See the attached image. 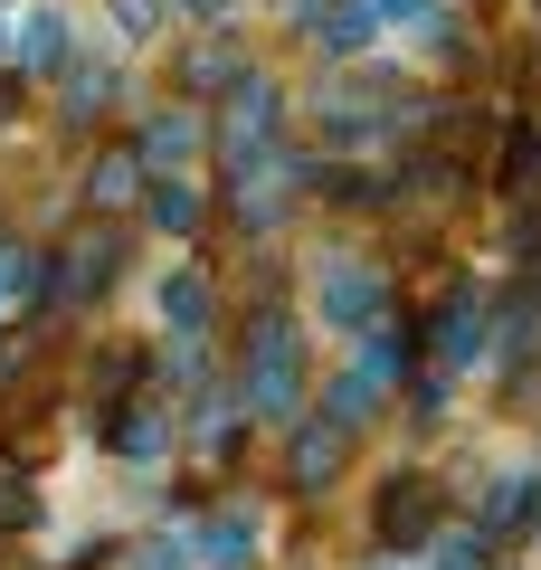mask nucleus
<instances>
[{
  "label": "nucleus",
  "instance_id": "9b49d317",
  "mask_svg": "<svg viewBox=\"0 0 541 570\" xmlns=\"http://www.w3.org/2000/svg\"><path fill=\"white\" fill-rule=\"evenodd\" d=\"M522 513H532V475H503V485L484 494V532H513Z\"/></svg>",
  "mask_w": 541,
  "mask_h": 570
},
{
  "label": "nucleus",
  "instance_id": "4468645a",
  "mask_svg": "<svg viewBox=\"0 0 541 570\" xmlns=\"http://www.w3.org/2000/svg\"><path fill=\"white\" fill-rule=\"evenodd\" d=\"M134 570H190V542H171V532H153V542L134 551Z\"/></svg>",
  "mask_w": 541,
  "mask_h": 570
},
{
  "label": "nucleus",
  "instance_id": "7ed1b4c3",
  "mask_svg": "<svg viewBox=\"0 0 541 570\" xmlns=\"http://www.w3.org/2000/svg\"><path fill=\"white\" fill-rule=\"evenodd\" d=\"M304 20H314V39L333 48V58H352V48H371V10H361V0H304Z\"/></svg>",
  "mask_w": 541,
  "mask_h": 570
},
{
  "label": "nucleus",
  "instance_id": "2eb2a0df",
  "mask_svg": "<svg viewBox=\"0 0 541 570\" xmlns=\"http://www.w3.org/2000/svg\"><path fill=\"white\" fill-rule=\"evenodd\" d=\"M134 362H142V352H105V371H96V400H124V390H134Z\"/></svg>",
  "mask_w": 541,
  "mask_h": 570
},
{
  "label": "nucleus",
  "instance_id": "6ab92c4d",
  "mask_svg": "<svg viewBox=\"0 0 541 570\" xmlns=\"http://www.w3.org/2000/svg\"><path fill=\"white\" fill-rule=\"evenodd\" d=\"M105 96H115V77H105V67H96V77H77V86H67V105H77V115H86V105H105Z\"/></svg>",
  "mask_w": 541,
  "mask_h": 570
},
{
  "label": "nucleus",
  "instance_id": "dca6fc26",
  "mask_svg": "<svg viewBox=\"0 0 541 570\" xmlns=\"http://www.w3.org/2000/svg\"><path fill=\"white\" fill-rule=\"evenodd\" d=\"M115 20L134 29V39H153V29H161V0H115Z\"/></svg>",
  "mask_w": 541,
  "mask_h": 570
},
{
  "label": "nucleus",
  "instance_id": "9d476101",
  "mask_svg": "<svg viewBox=\"0 0 541 570\" xmlns=\"http://www.w3.org/2000/svg\"><path fill=\"white\" fill-rule=\"evenodd\" d=\"M105 448H115V456H153L161 448V419H153V409H115V438H105Z\"/></svg>",
  "mask_w": 541,
  "mask_h": 570
},
{
  "label": "nucleus",
  "instance_id": "ddd939ff",
  "mask_svg": "<svg viewBox=\"0 0 541 570\" xmlns=\"http://www.w3.org/2000/svg\"><path fill=\"white\" fill-rule=\"evenodd\" d=\"M161 314H171L180 333H200V314H209V295H200V276H171V285H161Z\"/></svg>",
  "mask_w": 541,
  "mask_h": 570
},
{
  "label": "nucleus",
  "instance_id": "20e7f679",
  "mask_svg": "<svg viewBox=\"0 0 541 570\" xmlns=\"http://www.w3.org/2000/svg\"><path fill=\"white\" fill-rule=\"evenodd\" d=\"M190 153H200V115H153L142 142H134L142 171H171V163H190Z\"/></svg>",
  "mask_w": 541,
  "mask_h": 570
},
{
  "label": "nucleus",
  "instance_id": "f03ea898",
  "mask_svg": "<svg viewBox=\"0 0 541 570\" xmlns=\"http://www.w3.org/2000/svg\"><path fill=\"white\" fill-rule=\"evenodd\" d=\"M323 314H333V324H381V266L333 257L323 266Z\"/></svg>",
  "mask_w": 541,
  "mask_h": 570
},
{
  "label": "nucleus",
  "instance_id": "1a4fd4ad",
  "mask_svg": "<svg viewBox=\"0 0 541 570\" xmlns=\"http://www.w3.org/2000/svg\"><path fill=\"white\" fill-rule=\"evenodd\" d=\"M475 343H484V314H475V305H456V314L437 324V362H446V371H465V362H475Z\"/></svg>",
  "mask_w": 541,
  "mask_h": 570
},
{
  "label": "nucleus",
  "instance_id": "f257e3e1",
  "mask_svg": "<svg viewBox=\"0 0 541 570\" xmlns=\"http://www.w3.org/2000/svg\"><path fill=\"white\" fill-rule=\"evenodd\" d=\"M247 419H285L295 409V381H304V362H295V324L285 314H257V333H247Z\"/></svg>",
  "mask_w": 541,
  "mask_h": 570
},
{
  "label": "nucleus",
  "instance_id": "f3484780",
  "mask_svg": "<svg viewBox=\"0 0 541 570\" xmlns=\"http://www.w3.org/2000/svg\"><path fill=\"white\" fill-rule=\"evenodd\" d=\"M209 551H219V561H247V551H257V523H219V542H209Z\"/></svg>",
  "mask_w": 541,
  "mask_h": 570
},
{
  "label": "nucleus",
  "instance_id": "412c9836",
  "mask_svg": "<svg viewBox=\"0 0 541 570\" xmlns=\"http://www.w3.org/2000/svg\"><path fill=\"white\" fill-rule=\"evenodd\" d=\"M180 10H190V20H228V10H238V0H180Z\"/></svg>",
  "mask_w": 541,
  "mask_h": 570
},
{
  "label": "nucleus",
  "instance_id": "f8f14e48",
  "mask_svg": "<svg viewBox=\"0 0 541 570\" xmlns=\"http://www.w3.org/2000/svg\"><path fill=\"white\" fill-rule=\"evenodd\" d=\"M153 228H200V190H190V181H161L153 190Z\"/></svg>",
  "mask_w": 541,
  "mask_h": 570
},
{
  "label": "nucleus",
  "instance_id": "0eeeda50",
  "mask_svg": "<svg viewBox=\"0 0 541 570\" xmlns=\"http://www.w3.org/2000/svg\"><path fill=\"white\" fill-rule=\"evenodd\" d=\"M333 466H342V428H333V419H314V428L295 438V485H323Z\"/></svg>",
  "mask_w": 541,
  "mask_h": 570
},
{
  "label": "nucleus",
  "instance_id": "423d86ee",
  "mask_svg": "<svg viewBox=\"0 0 541 570\" xmlns=\"http://www.w3.org/2000/svg\"><path fill=\"white\" fill-rule=\"evenodd\" d=\"M58 58H67V20H58V10H29V20L10 29V67H29V77H48Z\"/></svg>",
  "mask_w": 541,
  "mask_h": 570
},
{
  "label": "nucleus",
  "instance_id": "39448f33",
  "mask_svg": "<svg viewBox=\"0 0 541 570\" xmlns=\"http://www.w3.org/2000/svg\"><path fill=\"white\" fill-rule=\"evenodd\" d=\"M381 542H400V551H419V542H427V485H419V475L381 485Z\"/></svg>",
  "mask_w": 541,
  "mask_h": 570
},
{
  "label": "nucleus",
  "instance_id": "6e6552de",
  "mask_svg": "<svg viewBox=\"0 0 541 570\" xmlns=\"http://www.w3.org/2000/svg\"><path fill=\"white\" fill-rule=\"evenodd\" d=\"M134 190H142V163H134V153H105V163L86 171V200H96V209H124Z\"/></svg>",
  "mask_w": 541,
  "mask_h": 570
},
{
  "label": "nucleus",
  "instance_id": "aec40b11",
  "mask_svg": "<svg viewBox=\"0 0 541 570\" xmlns=\"http://www.w3.org/2000/svg\"><path fill=\"white\" fill-rule=\"evenodd\" d=\"M371 20H427V0H371Z\"/></svg>",
  "mask_w": 541,
  "mask_h": 570
},
{
  "label": "nucleus",
  "instance_id": "a211bd4d",
  "mask_svg": "<svg viewBox=\"0 0 541 570\" xmlns=\"http://www.w3.org/2000/svg\"><path fill=\"white\" fill-rule=\"evenodd\" d=\"M190 86H228V48H200L190 58Z\"/></svg>",
  "mask_w": 541,
  "mask_h": 570
}]
</instances>
